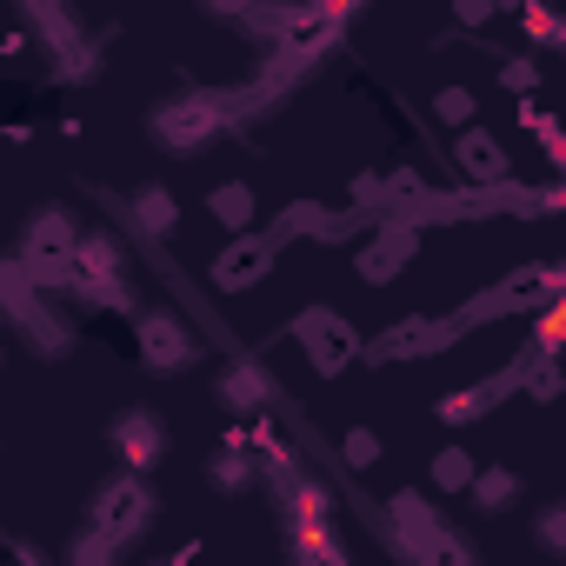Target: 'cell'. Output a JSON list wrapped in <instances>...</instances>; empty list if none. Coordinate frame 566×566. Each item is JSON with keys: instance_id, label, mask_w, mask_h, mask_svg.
<instances>
[{"instance_id": "484cf974", "label": "cell", "mask_w": 566, "mask_h": 566, "mask_svg": "<svg viewBox=\"0 0 566 566\" xmlns=\"http://www.w3.org/2000/svg\"><path fill=\"white\" fill-rule=\"evenodd\" d=\"M500 87H506L513 101H526V94L539 87V61H526V54H520V61H506V67H500Z\"/></svg>"}, {"instance_id": "44dd1931", "label": "cell", "mask_w": 566, "mask_h": 566, "mask_svg": "<svg viewBox=\"0 0 566 566\" xmlns=\"http://www.w3.org/2000/svg\"><path fill=\"white\" fill-rule=\"evenodd\" d=\"M520 21H526L533 48H566V21L546 8V0H526V8H520Z\"/></svg>"}, {"instance_id": "ac0fdd59", "label": "cell", "mask_w": 566, "mask_h": 566, "mask_svg": "<svg viewBox=\"0 0 566 566\" xmlns=\"http://www.w3.org/2000/svg\"><path fill=\"white\" fill-rule=\"evenodd\" d=\"M207 480H213L220 493H247V486H253L260 473H253V453H247L240 440H227V447H220V453L207 460Z\"/></svg>"}, {"instance_id": "8fae6325", "label": "cell", "mask_w": 566, "mask_h": 566, "mask_svg": "<svg viewBox=\"0 0 566 566\" xmlns=\"http://www.w3.org/2000/svg\"><path fill=\"white\" fill-rule=\"evenodd\" d=\"M81 240V220L67 207H34L21 227V260H67Z\"/></svg>"}, {"instance_id": "52a82bcc", "label": "cell", "mask_w": 566, "mask_h": 566, "mask_svg": "<svg viewBox=\"0 0 566 566\" xmlns=\"http://www.w3.org/2000/svg\"><path fill=\"white\" fill-rule=\"evenodd\" d=\"M413 247H420V227H413V220H380V227L354 247V273L367 280V287H387L394 273H407Z\"/></svg>"}, {"instance_id": "4dcf8cb0", "label": "cell", "mask_w": 566, "mask_h": 566, "mask_svg": "<svg viewBox=\"0 0 566 566\" xmlns=\"http://www.w3.org/2000/svg\"><path fill=\"white\" fill-rule=\"evenodd\" d=\"M8 294H14V273H0V307H8Z\"/></svg>"}, {"instance_id": "3957f363", "label": "cell", "mask_w": 566, "mask_h": 566, "mask_svg": "<svg viewBox=\"0 0 566 566\" xmlns=\"http://www.w3.org/2000/svg\"><path fill=\"white\" fill-rule=\"evenodd\" d=\"M154 513H160V500H154V486L127 467V473H114V480H101L94 486V500H87V526L94 533H107L114 546H134L147 526H154Z\"/></svg>"}, {"instance_id": "4316f807", "label": "cell", "mask_w": 566, "mask_h": 566, "mask_svg": "<svg viewBox=\"0 0 566 566\" xmlns=\"http://www.w3.org/2000/svg\"><path fill=\"white\" fill-rule=\"evenodd\" d=\"M453 21L460 28H486L493 21V0H453Z\"/></svg>"}, {"instance_id": "2e32d148", "label": "cell", "mask_w": 566, "mask_h": 566, "mask_svg": "<svg viewBox=\"0 0 566 566\" xmlns=\"http://www.w3.org/2000/svg\"><path fill=\"white\" fill-rule=\"evenodd\" d=\"M467 493H473L480 513H506V506L520 500V473H513V467H473Z\"/></svg>"}, {"instance_id": "ffe728a7", "label": "cell", "mask_w": 566, "mask_h": 566, "mask_svg": "<svg viewBox=\"0 0 566 566\" xmlns=\"http://www.w3.org/2000/svg\"><path fill=\"white\" fill-rule=\"evenodd\" d=\"M273 233H280V240H294V233H340V220H334L327 207H314V200H294L287 213L273 220Z\"/></svg>"}, {"instance_id": "8992f818", "label": "cell", "mask_w": 566, "mask_h": 566, "mask_svg": "<svg viewBox=\"0 0 566 566\" xmlns=\"http://www.w3.org/2000/svg\"><path fill=\"white\" fill-rule=\"evenodd\" d=\"M134 347H140V367H154V374H180V367H193V360H200L193 327H187L180 314H167V307L134 314Z\"/></svg>"}, {"instance_id": "7a4b0ae2", "label": "cell", "mask_w": 566, "mask_h": 566, "mask_svg": "<svg viewBox=\"0 0 566 566\" xmlns=\"http://www.w3.org/2000/svg\"><path fill=\"white\" fill-rule=\"evenodd\" d=\"M387 533H394V553H407V559H453V566L473 559V546L440 526V513L427 506V493H407V486L387 493Z\"/></svg>"}, {"instance_id": "4fadbf2b", "label": "cell", "mask_w": 566, "mask_h": 566, "mask_svg": "<svg viewBox=\"0 0 566 566\" xmlns=\"http://www.w3.org/2000/svg\"><path fill=\"white\" fill-rule=\"evenodd\" d=\"M220 400H227L233 420H260V413L273 407V374H266L260 360H233V367L220 374Z\"/></svg>"}, {"instance_id": "9c48e42d", "label": "cell", "mask_w": 566, "mask_h": 566, "mask_svg": "<svg viewBox=\"0 0 566 566\" xmlns=\"http://www.w3.org/2000/svg\"><path fill=\"white\" fill-rule=\"evenodd\" d=\"M8 321H14V327L34 340V354H48V360H54V354H67V340H74V327L54 314V301H48V294H21V287H14V294H8Z\"/></svg>"}, {"instance_id": "5bb4252c", "label": "cell", "mask_w": 566, "mask_h": 566, "mask_svg": "<svg viewBox=\"0 0 566 566\" xmlns=\"http://www.w3.org/2000/svg\"><path fill=\"white\" fill-rule=\"evenodd\" d=\"M506 394H520V367H506V374H493V380H480V387H453L433 413H440L447 427H473V420H486L493 400H506Z\"/></svg>"}, {"instance_id": "5b68a950", "label": "cell", "mask_w": 566, "mask_h": 566, "mask_svg": "<svg viewBox=\"0 0 566 566\" xmlns=\"http://www.w3.org/2000/svg\"><path fill=\"white\" fill-rule=\"evenodd\" d=\"M280 233H253V227H240V233H227V247L213 253V287L220 294H247V287H260V280L273 273V260H280Z\"/></svg>"}, {"instance_id": "7402d4cb", "label": "cell", "mask_w": 566, "mask_h": 566, "mask_svg": "<svg viewBox=\"0 0 566 566\" xmlns=\"http://www.w3.org/2000/svg\"><path fill=\"white\" fill-rule=\"evenodd\" d=\"M433 120H440V127L453 134V127H467V120H480V101H473L467 87H440V94H433Z\"/></svg>"}, {"instance_id": "d4e9b609", "label": "cell", "mask_w": 566, "mask_h": 566, "mask_svg": "<svg viewBox=\"0 0 566 566\" xmlns=\"http://www.w3.org/2000/svg\"><path fill=\"white\" fill-rule=\"evenodd\" d=\"M533 539H539V553H566V506H539L533 513Z\"/></svg>"}, {"instance_id": "603a6c76", "label": "cell", "mask_w": 566, "mask_h": 566, "mask_svg": "<svg viewBox=\"0 0 566 566\" xmlns=\"http://www.w3.org/2000/svg\"><path fill=\"white\" fill-rule=\"evenodd\" d=\"M340 460H347L354 473H367V467L380 460V433H374V427H347V433H340Z\"/></svg>"}, {"instance_id": "cb8c5ba5", "label": "cell", "mask_w": 566, "mask_h": 566, "mask_svg": "<svg viewBox=\"0 0 566 566\" xmlns=\"http://www.w3.org/2000/svg\"><path fill=\"white\" fill-rule=\"evenodd\" d=\"M114 553H120V546H114L107 533H94V526H81V533L67 539V559H74V566H107Z\"/></svg>"}, {"instance_id": "9a60e30c", "label": "cell", "mask_w": 566, "mask_h": 566, "mask_svg": "<svg viewBox=\"0 0 566 566\" xmlns=\"http://www.w3.org/2000/svg\"><path fill=\"white\" fill-rule=\"evenodd\" d=\"M127 220H134L147 240H167V233L180 227V200H174L167 187H140V193L127 200Z\"/></svg>"}, {"instance_id": "6da1fadb", "label": "cell", "mask_w": 566, "mask_h": 566, "mask_svg": "<svg viewBox=\"0 0 566 566\" xmlns=\"http://www.w3.org/2000/svg\"><path fill=\"white\" fill-rule=\"evenodd\" d=\"M227 120H233V107H227L220 94L187 87V94H174V101H160V107L147 114V134H154L167 154H207Z\"/></svg>"}, {"instance_id": "f546056e", "label": "cell", "mask_w": 566, "mask_h": 566, "mask_svg": "<svg viewBox=\"0 0 566 566\" xmlns=\"http://www.w3.org/2000/svg\"><path fill=\"white\" fill-rule=\"evenodd\" d=\"M526 8V0H493V14H520Z\"/></svg>"}, {"instance_id": "7c38bea8", "label": "cell", "mask_w": 566, "mask_h": 566, "mask_svg": "<svg viewBox=\"0 0 566 566\" xmlns=\"http://www.w3.org/2000/svg\"><path fill=\"white\" fill-rule=\"evenodd\" d=\"M447 334H460V321H394L380 340H360L367 347V360H420V354H433Z\"/></svg>"}, {"instance_id": "d6986e66", "label": "cell", "mask_w": 566, "mask_h": 566, "mask_svg": "<svg viewBox=\"0 0 566 566\" xmlns=\"http://www.w3.org/2000/svg\"><path fill=\"white\" fill-rule=\"evenodd\" d=\"M473 453L467 447H440L433 453V467H427V480H433V493H467V480H473Z\"/></svg>"}, {"instance_id": "30bf717a", "label": "cell", "mask_w": 566, "mask_h": 566, "mask_svg": "<svg viewBox=\"0 0 566 566\" xmlns=\"http://www.w3.org/2000/svg\"><path fill=\"white\" fill-rule=\"evenodd\" d=\"M114 453H120V467H134V473H147V467H160V453H167V427L147 413V407H127L114 427Z\"/></svg>"}, {"instance_id": "e0dca14e", "label": "cell", "mask_w": 566, "mask_h": 566, "mask_svg": "<svg viewBox=\"0 0 566 566\" xmlns=\"http://www.w3.org/2000/svg\"><path fill=\"white\" fill-rule=\"evenodd\" d=\"M207 213H213L227 233H240V227H253L260 200H253V187H247V180H227V187H213V193H207Z\"/></svg>"}, {"instance_id": "83f0119b", "label": "cell", "mask_w": 566, "mask_h": 566, "mask_svg": "<svg viewBox=\"0 0 566 566\" xmlns=\"http://www.w3.org/2000/svg\"><path fill=\"white\" fill-rule=\"evenodd\" d=\"M200 8H207L213 21H247V14L260 8V0H200Z\"/></svg>"}, {"instance_id": "277c9868", "label": "cell", "mask_w": 566, "mask_h": 566, "mask_svg": "<svg viewBox=\"0 0 566 566\" xmlns=\"http://www.w3.org/2000/svg\"><path fill=\"white\" fill-rule=\"evenodd\" d=\"M287 334H294V347L314 360V374H327V380L360 360V334H354V321H340L334 307H301Z\"/></svg>"}, {"instance_id": "ba28073f", "label": "cell", "mask_w": 566, "mask_h": 566, "mask_svg": "<svg viewBox=\"0 0 566 566\" xmlns=\"http://www.w3.org/2000/svg\"><path fill=\"white\" fill-rule=\"evenodd\" d=\"M453 167H460L473 187H500V180L513 174V154H506L500 134H486L480 120H467V127H453Z\"/></svg>"}, {"instance_id": "f1b7e54d", "label": "cell", "mask_w": 566, "mask_h": 566, "mask_svg": "<svg viewBox=\"0 0 566 566\" xmlns=\"http://www.w3.org/2000/svg\"><path fill=\"white\" fill-rule=\"evenodd\" d=\"M347 193H354V207H380V174H360Z\"/></svg>"}]
</instances>
